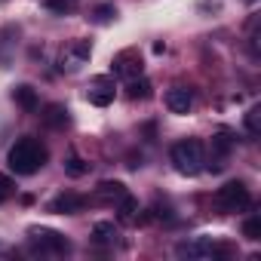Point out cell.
I'll use <instances>...</instances> for the list:
<instances>
[{
  "mask_svg": "<svg viewBox=\"0 0 261 261\" xmlns=\"http://www.w3.org/2000/svg\"><path fill=\"white\" fill-rule=\"evenodd\" d=\"M65 172H68L71 178H80V175H86V172H89V163H83L77 154H71V157L65 160Z\"/></svg>",
  "mask_w": 261,
  "mask_h": 261,
  "instance_id": "cell-17",
  "label": "cell"
},
{
  "mask_svg": "<svg viewBox=\"0 0 261 261\" xmlns=\"http://www.w3.org/2000/svg\"><path fill=\"white\" fill-rule=\"evenodd\" d=\"M172 163L181 175H197L206 166V151L200 139H181L172 145Z\"/></svg>",
  "mask_w": 261,
  "mask_h": 261,
  "instance_id": "cell-2",
  "label": "cell"
},
{
  "mask_svg": "<svg viewBox=\"0 0 261 261\" xmlns=\"http://www.w3.org/2000/svg\"><path fill=\"white\" fill-rule=\"evenodd\" d=\"M209 249H212V243H178V255L181 258H203V255H209Z\"/></svg>",
  "mask_w": 261,
  "mask_h": 261,
  "instance_id": "cell-14",
  "label": "cell"
},
{
  "mask_svg": "<svg viewBox=\"0 0 261 261\" xmlns=\"http://www.w3.org/2000/svg\"><path fill=\"white\" fill-rule=\"evenodd\" d=\"M92 237H95V243H105V246H111V243H117L120 230H117V224H114V221H98V224L92 227Z\"/></svg>",
  "mask_w": 261,
  "mask_h": 261,
  "instance_id": "cell-13",
  "label": "cell"
},
{
  "mask_svg": "<svg viewBox=\"0 0 261 261\" xmlns=\"http://www.w3.org/2000/svg\"><path fill=\"white\" fill-rule=\"evenodd\" d=\"M13 101L22 108V111H37V89L34 86H28V83H19L16 89H13Z\"/></svg>",
  "mask_w": 261,
  "mask_h": 261,
  "instance_id": "cell-9",
  "label": "cell"
},
{
  "mask_svg": "<svg viewBox=\"0 0 261 261\" xmlns=\"http://www.w3.org/2000/svg\"><path fill=\"white\" fill-rule=\"evenodd\" d=\"M43 4H46V10H53L59 16H65V13L74 10V0H43Z\"/></svg>",
  "mask_w": 261,
  "mask_h": 261,
  "instance_id": "cell-21",
  "label": "cell"
},
{
  "mask_svg": "<svg viewBox=\"0 0 261 261\" xmlns=\"http://www.w3.org/2000/svg\"><path fill=\"white\" fill-rule=\"evenodd\" d=\"M43 123L49 126V129H65L68 123H71V117H68V108L65 105H46V111H43Z\"/></svg>",
  "mask_w": 261,
  "mask_h": 261,
  "instance_id": "cell-10",
  "label": "cell"
},
{
  "mask_svg": "<svg viewBox=\"0 0 261 261\" xmlns=\"http://www.w3.org/2000/svg\"><path fill=\"white\" fill-rule=\"evenodd\" d=\"M126 194V188L120 181H101L98 185V200H120Z\"/></svg>",
  "mask_w": 261,
  "mask_h": 261,
  "instance_id": "cell-16",
  "label": "cell"
},
{
  "mask_svg": "<svg viewBox=\"0 0 261 261\" xmlns=\"http://www.w3.org/2000/svg\"><path fill=\"white\" fill-rule=\"evenodd\" d=\"M86 98H89V105H95V108H108V105L114 101V80H111V77H95V80L89 83V89H86Z\"/></svg>",
  "mask_w": 261,
  "mask_h": 261,
  "instance_id": "cell-6",
  "label": "cell"
},
{
  "mask_svg": "<svg viewBox=\"0 0 261 261\" xmlns=\"http://www.w3.org/2000/svg\"><path fill=\"white\" fill-rule=\"evenodd\" d=\"M117 203H120V206H117V218H120L123 224H133V221H136V212H139V200L129 197V194H123Z\"/></svg>",
  "mask_w": 261,
  "mask_h": 261,
  "instance_id": "cell-12",
  "label": "cell"
},
{
  "mask_svg": "<svg viewBox=\"0 0 261 261\" xmlns=\"http://www.w3.org/2000/svg\"><path fill=\"white\" fill-rule=\"evenodd\" d=\"M28 240L40 252H53V255H68L71 252V243L59 230H53V227H28Z\"/></svg>",
  "mask_w": 261,
  "mask_h": 261,
  "instance_id": "cell-4",
  "label": "cell"
},
{
  "mask_svg": "<svg viewBox=\"0 0 261 261\" xmlns=\"http://www.w3.org/2000/svg\"><path fill=\"white\" fill-rule=\"evenodd\" d=\"M83 206H86V197H80V194H71V191H65V194H59L56 200H53V212H59V215H77V212H83Z\"/></svg>",
  "mask_w": 261,
  "mask_h": 261,
  "instance_id": "cell-8",
  "label": "cell"
},
{
  "mask_svg": "<svg viewBox=\"0 0 261 261\" xmlns=\"http://www.w3.org/2000/svg\"><path fill=\"white\" fill-rule=\"evenodd\" d=\"M243 237H246V240H252V243H255V240H261V218H258V215H252V218H246V221H243Z\"/></svg>",
  "mask_w": 261,
  "mask_h": 261,
  "instance_id": "cell-19",
  "label": "cell"
},
{
  "mask_svg": "<svg viewBox=\"0 0 261 261\" xmlns=\"http://www.w3.org/2000/svg\"><path fill=\"white\" fill-rule=\"evenodd\" d=\"M151 89H154V86H151V80H145L142 74H139V77H133V80H126V95L133 98V101H139V98H142V101H145V98H151V95H154Z\"/></svg>",
  "mask_w": 261,
  "mask_h": 261,
  "instance_id": "cell-11",
  "label": "cell"
},
{
  "mask_svg": "<svg viewBox=\"0 0 261 261\" xmlns=\"http://www.w3.org/2000/svg\"><path fill=\"white\" fill-rule=\"evenodd\" d=\"M111 71H114V77H120V80L139 77V74H142V53H139V49H123V53H117L114 62H111Z\"/></svg>",
  "mask_w": 261,
  "mask_h": 261,
  "instance_id": "cell-5",
  "label": "cell"
},
{
  "mask_svg": "<svg viewBox=\"0 0 261 261\" xmlns=\"http://www.w3.org/2000/svg\"><path fill=\"white\" fill-rule=\"evenodd\" d=\"M13 191H16L13 178H10V175H0V203H7V200L13 197Z\"/></svg>",
  "mask_w": 261,
  "mask_h": 261,
  "instance_id": "cell-22",
  "label": "cell"
},
{
  "mask_svg": "<svg viewBox=\"0 0 261 261\" xmlns=\"http://www.w3.org/2000/svg\"><path fill=\"white\" fill-rule=\"evenodd\" d=\"M117 19V7L114 4H98L95 10H92V22L95 25H108V22H114Z\"/></svg>",
  "mask_w": 261,
  "mask_h": 261,
  "instance_id": "cell-15",
  "label": "cell"
},
{
  "mask_svg": "<svg viewBox=\"0 0 261 261\" xmlns=\"http://www.w3.org/2000/svg\"><path fill=\"white\" fill-rule=\"evenodd\" d=\"M68 53H71V59H74V62H86V59L92 56V46H89V40H74Z\"/></svg>",
  "mask_w": 261,
  "mask_h": 261,
  "instance_id": "cell-18",
  "label": "cell"
},
{
  "mask_svg": "<svg viewBox=\"0 0 261 261\" xmlns=\"http://www.w3.org/2000/svg\"><path fill=\"white\" fill-rule=\"evenodd\" d=\"M46 148L37 142V139H19L10 154H7V166L16 172V175H34L43 163H46Z\"/></svg>",
  "mask_w": 261,
  "mask_h": 261,
  "instance_id": "cell-1",
  "label": "cell"
},
{
  "mask_svg": "<svg viewBox=\"0 0 261 261\" xmlns=\"http://www.w3.org/2000/svg\"><path fill=\"white\" fill-rule=\"evenodd\" d=\"M166 108H169L172 114H188V111L194 108V92H191L188 86H172V89L166 92Z\"/></svg>",
  "mask_w": 261,
  "mask_h": 261,
  "instance_id": "cell-7",
  "label": "cell"
},
{
  "mask_svg": "<svg viewBox=\"0 0 261 261\" xmlns=\"http://www.w3.org/2000/svg\"><path fill=\"white\" fill-rule=\"evenodd\" d=\"M246 129H249V136H261V111L258 108L246 111Z\"/></svg>",
  "mask_w": 261,
  "mask_h": 261,
  "instance_id": "cell-20",
  "label": "cell"
},
{
  "mask_svg": "<svg viewBox=\"0 0 261 261\" xmlns=\"http://www.w3.org/2000/svg\"><path fill=\"white\" fill-rule=\"evenodd\" d=\"M252 203V197H249V188L243 185V181H227L224 188H218V194H215V206L221 209V212H240V209H246Z\"/></svg>",
  "mask_w": 261,
  "mask_h": 261,
  "instance_id": "cell-3",
  "label": "cell"
}]
</instances>
